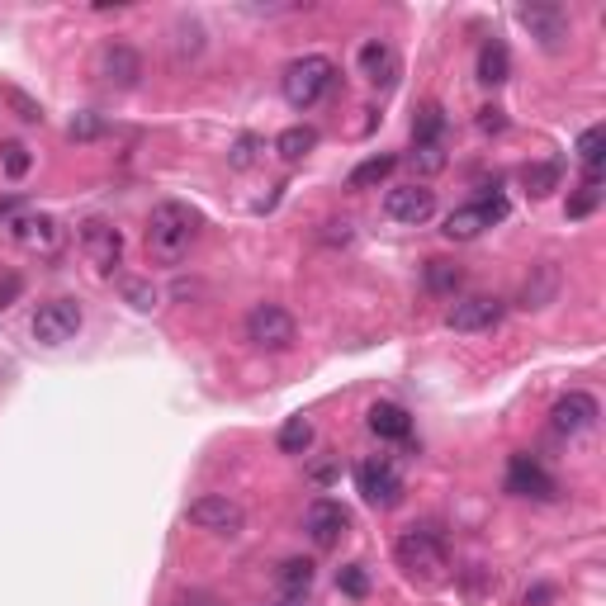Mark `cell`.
I'll list each match as a JSON object with an SVG mask.
<instances>
[{
  "label": "cell",
  "instance_id": "obj_1",
  "mask_svg": "<svg viewBox=\"0 0 606 606\" xmlns=\"http://www.w3.org/2000/svg\"><path fill=\"white\" fill-rule=\"evenodd\" d=\"M195 232H199L195 209H185V204H176V199H166V204H157L152 218H147V256L161 261V266H176L180 256L190 251Z\"/></svg>",
  "mask_w": 606,
  "mask_h": 606
},
{
  "label": "cell",
  "instance_id": "obj_2",
  "mask_svg": "<svg viewBox=\"0 0 606 606\" xmlns=\"http://www.w3.org/2000/svg\"><path fill=\"white\" fill-rule=\"evenodd\" d=\"M393 554H398V569L408 573V578H417V583H446L450 554H446V540L431 526H408L393 540Z\"/></svg>",
  "mask_w": 606,
  "mask_h": 606
},
{
  "label": "cell",
  "instance_id": "obj_3",
  "mask_svg": "<svg viewBox=\"0 0 606 606\" xmlns=\"http://www.w3.org/2000/svg\"><path fill=\"white\" fill-rule=\"evenodd\" d=\"M332 81H337V67H332V57H322V53H308L299 57V62H289L285 67V100L294 109H313L332 90Z\"/></svg>",
  "mask_w": 606,
  "mask_h": 606
},
{
  "label": "cell",
  "instance_id": "obj_4",
  "mask_svg": "<svg viewBox=\"0 0 606 606\" xmlns=\"http://www.w3.org/2000/svg\"><path fill=\"white\" fill-rule=\"evenodd\" d=\"M299 337V322L289 308L280 303H251L247 313V341L251 346H261V351H289Z\"/></svg>",
  "mask_w": 606,
  "mask_h": 606
},
{
  "label": "cell",
  "instance_id": "obj_5",
  "mask_svg": "<svg viewBox=\"0 0 606 606\" xmlns=\"http://www.w3.org/2000/svg\"><path fill=\"white\" fill-rule=\"evenodd\" d=\"M498 218H507V199L493 190V195H483V199H474V204H460L455 214L446 218V237L450 242H474L483 228H493Z\"/></svg>",
  "mask_w": 606,
  "mask_h": 606
},
{
  "label": "cell",
  "instance_id": "obj_6",
  "mask_svg": "<svg viewBox=\"0 0 606 606\" xmlns=\"http://www.w3.org/2000/svg\"><path fill=\"white\" fill-rule=\"evenodd\" d=\"M81 322H86V313H81V303H76V299H48V303H38V313H34V341H43V346H62V341H72L76 332H81Z\"/></svg>",
  "mask_w": 606,
  "mask_h": 606
},
{
  "label": "cell",
  "instance_id": "obj_7",
  "mask_svg": "<svg viewBox=\"0 0 606 606\" xmlns=\"http://www.w3.org/2000/svg\"><path fill=\"white\" fill-rule=\"evenodd\" d=\"M81 251H86V261L100 275H114L119 261H124V232L105 223V218H86L81 223Z\"/></svg>",
  "mask_w": 606,
  "mask_h": 606
},
{
  "label": "cell",
  "instance_id": "obj_8",
  "mask_svg": "<svg viewBox=\"0 0 606 606\" xmlns=\"http://www.w3.org/2000/svg\"><path fill=\"white\" fill-rule=\"evenodd\" d=\"M190 526L199 531H214V535H237L247 526V512H242V502H232L228 493H204V498L190 502Z\"/></svg>",
  "mask_w": 606,
  "mask_h": 606
},
{
  "label": "cell",
  "instance_id": "obj_9",
  "mask_svg": "<svg viewBox=\"0 0 606 606\" xmlns=\"http://www.w3.org/2000/svg\"><path fill=\"white\" fill-rule=\"evenodd\" d=\"M517 19L531 29V38L545 48V53H559V48L573 38V19L564 5H521Z\"/></svg>",
  "mask_w": 606,
  "mask_h": 606
},
{
  "label": "cell",
  "instance_id": "obj_10",
  "mask_svg": "<svg viewBox=\"0 0 606 606\" xmlns=\"http://www.w3.org/2000/svg\"><path fill=\"white\" fill-rule=\"evenodd\" d=\"M356 488L370 507H398V502H403V474H398L389 460L356 464Z\"/></svg>",
  "mask_w": 606,
  "mask_h": 606
},
{
  "label": "cell",
  "instance_id": "obj_11",
  "mask_svg": "<svg viewBox=\"0 0 606 606\" xmlns=\"http://www.w3.org/2000/svg\"><path fill=\"white\" fill-rule=\"evenodd\" d=\"M303 531H308V540L318 550H332L341 535L351 531V512L337 498H318V502H308V512H303Z\"/></svg>",
  "mask_w": 606,
  "mask_h": 606
},
{
  "label": "cell",
  "instance_id": "obj_12",
  "mask_svg": "<svg viewBox=\"0 0 606 606\" xmlns=\"http://www.w3.org/2000/svg\"><path fill=\"white\" fill-rule=\"evenodd\" d=\"M507 493L517 498H535V502H554L559 498V483L545 474V464L531 455H512L507 460Z\"/></svg>",
  "mask_w": 606,
  "mask_h": 606
},
{
  "label": "cell",
  "instance_id": "obj_13",
  "mask_svg": "<svg viewBox=\"0 0 606 606\" xmlns=\"http://www.w3.org/2000/svg\"><path fill=\"white\" fill-rule=\"evenodd\" d=\"M502 313H507V303L493 299V294H469V299H455L450 303L446 322L455 327V332H493L502 322Z\"/></svg>",
  "mask_w": 606,
  "mask_h": 606
},
{
  "label": "cell",
  "instance_id": "obj_14",
  "mask_svg": "<svg viewBox=\"0 0 606 606\" xmlns=\"http://www.w3.org/2000/svg\"><path fill=\"white\" fill-rule=\"evenodd\" d=\"M384 214H389L393 223H408V228H417V223H427V218L436 214V190H427L422 180L398 185V190H389V195H384Z\"/></svg>",
  "mask_w": 606,
  "mask_h": 606
},
{
  "label": "cell",
  "instance_id": "obj_15",
  "mask_svg": "<svg viewBox=\"0 0 606 606\" xmlns=\"http://www.w3.org/2000/svg\"><path fill=\"white\" fill-rule=\"evenodd\" d=\"M95 72L114 90H133L143 81V57H138V48H128V43H105L100 57H95Z\"/></svg>",
  "mask_w": 606,
  "mask_h": 606
},
{
  "label": "cell",
  "instance_id": "obj_16",
  "mask_svg": "<svg viewBox=\"0 0 606 606\" xmlns=\"http://www.w3.org/2000/svg\"><path fill=\"white\" fill-rule=\"evenodd\" d=\"M597 417H602V408H597V398L583 393V389L564 393V398L554 403V412H550V422H554L559 436H583V431L597 427Z\"/></svg>",
  "mask_w": 606,
  "mask_h": 606
},
{
  "label": "cell",
  "instance_id": "obj_17",
  "mask_svg": "<svg viewBox=\"0 0 606 606\" xmlns=\"http://www.w3.org/2000/svg\"><path fill=\"white\" fill-rule=\"evenodd\" d=\"M10 228H15L19 247L38 251V256H57V251H62V228H57V218H48V214H24V218H15Z\"/></svg>",
  "mask_w": 606,
  "mask_h": 606
},
{
  "label": "cell",
  "instance_id": "obj_18",
  "mask_svg": "<svg viewBox=\"0 0 606 606\" xmlns=\"http://www.w3.org/2000/svg\"><path fill=\"white\" fill-rule=\"evenodd\" d=\"M360 72H365V81H375V86H393V76H398V53H393L384 38H370V43L360 48Z\"/></svg>",
  "mask_w": 606,
  "mask_h": 606
},
{
  "label": "cell",
  "instance_id": "obj_19",
  "mask_svg": "<svg viewBox=\"0 0 606 606\" xmlns=\"http://www.w3.org/2000/svg\"><path fill=\"white\" fill-rule=\"evenodd\" d=\"M370 431L384 436V441H408L412 417L398 408V403H375V408H370Z\"/></svg>",
  "mask_w": 606,
  "mask_h": 606
},
{
  "label": "cell",
  "instance_id": "obj_20",
  "mask_svg": "<svg viewBox=\"0 0 606 606\" xmlns=\"http://www.w3.org/2000/svg\"><path fill=\"white\" fill-rule=\"evenodd\" d=\"M512 72V57H507V43L502 38H488L479 48V81L483 86H502Z\"/></svg>",
  "mask_w": 606,
  "mask_h": 606
},
{
  "label": "cell",
  "instance_id": "obj_21",
  "mask_svg": "<svg viewBox=\"0 0 606 606\" xmlns=\"http://www.w3.org/2000/svg\"><path fill=\"white\" fill-rule=\"evenodd\" d=\"M313 578H318L313 559H285V564L275 569V583H280V592H285V597H308Z\"/></svg>",
  "mask_w": 606,
  "mask_h": 606
},
{
  "label": "cell",
  "instance_id": "obj_22",
  "mask_svg": "<svg viewBox=\"0 0 606 606\" xmlns=\"http://www.w3.org/2000/svg\"><path fill=\"white\" fill-rule=\"evenodd\" d=\"M313 147H318V133H313L308 124H294V128H285V133L275 138V157L294 166V161H303Z\"/></svg>",
  "mask_w": 606,
  "mask_h": 606
},
{
  "label": "cell",
  "instance_id": "obj_23",
  "mask_svg": "<svg viewBox=\"0 0 606 606\" xmlns=\"http://www.w3.org/2000/svg\"><path fill=\"white\" fill-rule=\"evenodd\" d=\"M393 166H398V157H389V152H379V157H370V161H360L356 171H351V190H375V185H384V180L393 176Z\"/></svg>",
  "mask_w": 606,
  "mask_h": 606
},
{
  "label": "cell",
  "instance_id": "obj_24",
  "mask_svg": "<svg viewBox=\"0 0 606 606\" xmlns=\"http://www.w3.org/2000/svg\"><path fill=\"white\" fill-rule=\"evenodd\" d=\"M460 285H464V270L455 266V261H427V289L431 294H441V299H455L460 294Z\"/></svg>",
  "mask_w": 606,
  "mask_h": 606
},
{
  "label": "cell",
  "instance_id": "obj_25",
  "mask_svg": "<svg viewBox=\"0 0 606 606\" xmlns=\"http://www.w3.org/2000/svg\"><path fill=\"white\" fill-rule=\"evenodd\" d=\"M441 133H446V109H441V105H422V109H417V119H412V143L431 147V143H441Z\"/></svg>",
  "mask_w": 606,
  "mask_h": 606
},
{
  "label": "cell",
  "instance_id": "obj_26",
  "mask_svg": "<svg viewBox=\"0 0 606 606\" xmlns=\"http://www.w3.org/2000/svg\"><path fill=\"white\" fill-rule=\"evenodd\" d=\"M597 204H602V176H597V171H588V180H583V185L569 195V209H564V214H569V218H588Z\"/></svg>",
  "mask_w": 606,
  "mask_h": 606
},
{
  "label": "cell",
  "instance_id": "obj_27",
  "mask_svg": "<svg viewBox=\"0 0 606 606\" xmlns=\"http://www.w3.org/2000/svg\"><path fill=\"white\" fill-rule=\"evenodd\" d=\"M554 289H559V270L540 266V280H526V289H521V303H526V308H545V303L554 299Z\"/></svg>",
  "mask_w": 606,
  "mask_h": 606
},
{
  "label": "cell",
  "instance_id": "obj_28",
  "mask_svg": "<svg viewBox=\"0 0 606 606\" xmlns=\"http://www.w3.org/2000/svg\"><path fill=\"white\" fill-rule=\"evenodd\" d=\"M578 161H583L588 171H602V161H606V128H583V133H578Z\"/></svg>",
  "mask_w": 606,
  "mask_h": 606
},
{
  "label": "cell",
  "instance_id": "obj_29",
  "mask_svg": "<svg viewBox=\"0 0 606 606\" xmlns=\"http://www.w3.org/2000/svg\"><path fill=\"white\" fill-rule=\"evenodd\" d=\"M308 446H313V422L308 417H289L285 427H280V450L285 455H303Z\"/></svg>",
  "mask_w": 606,
  "mask_h": 606
},
{
  "label": "cell",
  "instance_id": "obj_30",
  "mask_svg": "<svg viewBox=\"0 0 606 606\" xmlns=\"http://www.w3.org/2000/svg\"><path fill=\"white\" fill-rule=\"evenodd\" d=\"M171 48H176V62H185V57H199V53H204V29H199L195 19H180L176 38H171Z\"/></svg>",
  "mask_w": 606,
  "mask_h": 606
},
{
  "label": "cell",
  "instance_id": "obj_31",
  "mask_svg": "<svg viewBox=\"0 0 606 606\" xmlns=\"http://www.w3.org/2000/svg\"><path fill=\"white\" fill-rule=\"evenodd\" d=\"M526 190H531L535 199L559 190V161H535V166H526Z\"/></svg>",
  "mask_w": 606,
  "mask_h": 606
},
{
  "label": "cell",
  "instance_id": "obj_32",
  "mask_svg": "<svg viewBox=\"0 0 606 606\" xmlns=\"http://www.w3.org/2000/svg\"><path fill=\"white\" fill-rule=\"evenodd\" d=\"M119 294H124L128 303H133V308H138V313H152V308H157V289H152V280H133V275H124V280H119Z\"/></svg>",
  "mask_w": 606,
  "mask_h": 606
},
{
  "label": "cell",
  "instance_id": "obj_33",
  "mask_svg": "<svg viewBox=\"0 0 606 606\" xmlns=\"http://www.w3.org/2000/svg\"><path fill=\"white\" fill-rule=\"evenodd\" d=\"M0 100L15 109V119H24V124H43V105H38V100H29L19 86H5V90H0Z\"/></svg>",
  "mask_w": 606,
  "mask_h": 606
},
{
  "label": "cell",
  "instance_id": "obj_34",
  "mask_svg": "<svg viewBox=\"0 0 606 606\" xmlns=\"http://www.w3.org/2000/svg\"><path fill=\"white\" fill-rule=\"evenodd\" d=\"M0 166H5V176L10 180H24L29 176V166H34V157H29V147L24 143H5L0 147Z\"/></svg>",
  "mask_w": 606,
  "mask_h": 606
},
{
  "label": "cell",
  "instance_id": "obj_35",
  "mask_svg": "<svg viewBox=\"0 0 606 606\" xmlns=\"http://www.w3.org/2000/svg\"><path fill=\"white\" fill-rule=\"evenodd\" d=\"M412 171L417 176H436V171H446V147L431 143V147H412Z\"/></svg>",
  "mask_w": 606,
  "mask_h": 606
},
{
  "label": "cell",
  "instance_id": "obj_36",
  "mask_svg": "<svg viewBox=\"0 0 606 606\" xmlns=\"http://www.w3.org/2000/svg\"><path fill=\"white\" fill-rule=\"evenodd\" d=\"M337 588L360 602V597L370 592V573H365V564H346V569H337Z\"/></svg>",
  "mask_w": 606,
  "mask_h": 606
},
{
  "label": "cell",
  "instance_id": "obj_37",
  "mask_svg": "<svg viewBox=\"0 0 606 606\" xmlns=\"http://www.w3.org/2000/svg\"><path fill=\"white\" fill-rule=\"evenodd\" d=\"M19 294H24V275L19 270H0V308L19 303Z\"/></svg>",
  "mask_w": 606,
  "mask_h": 606
},
{
  "label": "cell",
  "instance_id": "obj_38",
  "mask_svg": "<svg viewBox=\"0 0 606 606\" xmlns=\"http://www.w3.org/2000/svg\"><path fill=\"white\" fill-rule=\"evenodd\" d=\"M95 133H100V119H95V114H76L72 124H67V138H72V143H90Z\"/></svg>",
  "mask_w": 606,
  "mask_h": 606
},
{
  "label": "cell",
  "instance_id": "obj_39",
  "mask_svg": "<svg viewBox=\"0 0 606 606\" xmlns=\"http://www.w3.org/2000/svg\"><path fill=\"white\" fill-rule=\"evenodd\" d=\"M256 152H261V143H256V138H251V133H247V138H237V147H232V171H247V166H251V161H256Z\"/></svg>",
  "mask_w": 606,
  "mask_h": 606
},
{
  "label": "cell",
  "instance_id": "obj_40",
  "mask_svg": "<svg viewBox=\"0 0 606 606\" xmlns=\"http://www.w3.org/2000/svg\"><path fill=\"white\" fill-rule=\"evenodd\" d=\"M322 242H332V247H346L351 242V223H322Z\"/></svg>",
  "mask_w": 606,
  "mask_h": 606
},
{
  "label": "cell",
  "instance_id": "obj_41",
  "mask_svg": "<svg viewBox=\"0 0 606 606\" xmlns=\"http://www.w3.org/2000/svg\"><path fill=\"white\" fill-rule=\"evenodd\" d=\"M479 128H483V133H502V128H507L502 109H479Z\"/></svg>",
  "mask_w": 606,
  "mask_h": 606
},
{
  "label": "cell",
  "instance_id": "obj_42",
  "mask_svg": "<svg viewBox=\"0 0 606 606\" xmlns=\"http://www.w3.org/2000/svg\"><path fill=\"white\" fill-rule=\"evenodd\" d=\"M176 606H218V597H209V592H180Z\"/></svg>",
  "mask_w": 606,
  "mask_h": 606
},
{
  "label": "cell",
  "instance_id": "obj_43",
  "mask_svg": "<svg viewBox=\"0 0 606 606\" xmlns=\"http://www.w3.org/2000/svg\"><path fill=\"white\" fill-rule=\"evenodd\" d=\"M313 479H318V483H332V479H337V464H318V469H313Z\"/></svg>",
  "mask_w": 606,
  "mask_h": 606
},
{
  "label": "cell",
  "instance_id": "obj_44",
  "mask_svg": "<svg viewBox=\"0 0 606 606\" xmlns=\"http://www.w3.org/2000/svg\"><path fill=\"white\" fill-rule=\"evenodd\" d=\"M550 597H554L550 588H535V592H526V606H531V602H550Z\"/></svg>",
  "mask_w": 606,
  "mask_h": 606
},
{
  "label": "cell",
  "instance_id": "obj_45",
  "mask_svg": "<svg viewBox=\"0 0 606 606\" xmlns=\"http://www.w3.org/2000/svg\"><path fill=\"white\" fill-rule=\"evenodd\" d=\"M275 606H308V597H280Z\"/></svg>",
  "mask_w": 606,
  "mask_h": 606
}]
</instances>
